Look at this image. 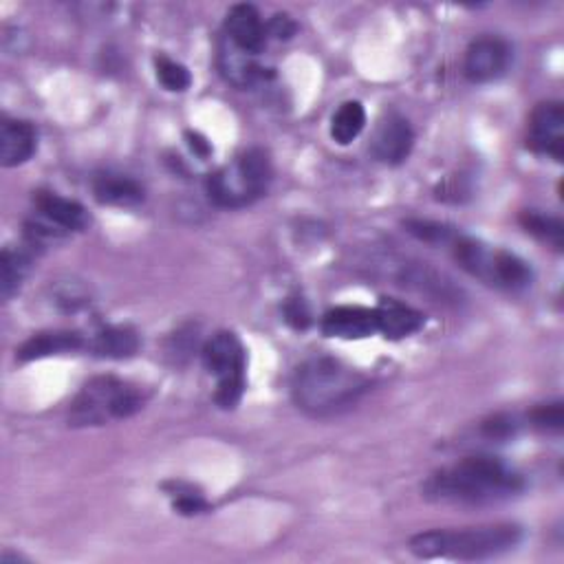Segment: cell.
Segmentation results:
<instances>
[{
	"label": "cell",
	"mask_w": 564,
	"mask_h": 564,
	"mask_svg": "<svg viewBox=\"0 0 564 564\" xmlns=\"http://www.w3.org/2000/svg\"><path fill=\"white\" fill-rule=\"evenodd\" d=\"M524 489L522 476L505 461L487 454L465 456L437 470L424 485V496L432 503L489 505L518 496Z\"/></svg>",
	"instance_id": "obj_1"
},
{
	"label": "cell",
	"mask_w": 564,
	"mask_h": 564,
	"mask_svg": "<svg viewBox=\"0 0 564 564\" xmlns=\"http://www.w3.org/2000/svg\"><path fill=\"white\" fill-rule=\"evenodd\" d=\"M369 391V375L329 356L309 358L292 377L294 404L312 417L338 415L356 406Z\"/></svg>",
	"instance_id": "obj_2"
},
{
	"label": "cell",
	"mask_w": 564,
	"mask_h": 564,
	"mask_svg": "<svg viewBox=\"0 0 564 564\" xmlns=\"http://www.w3.org/2000/svg\"><path fill=\"white\" fill-rule=\"evenodd\" d=\"M522 540L518 524H485L472 529H432L410 538V551L421 560H489L509 553Z\"/></svg>",
	"instance_id": "obj_3"
},
{
	"label": "cell",
	"mask_w": 564,
	"mask_h": 564,
	"mask_svg": "<svg viewBox=\"0 0 564 564\" xmlns=\"http://www.w3.org/2000/svg\"><path fill=\"white\" fill-rule=\"evenodd\" d=\"M146 404V395L113 375L93 377L82 386L69 408L71 428H95L137 415Z\"/></svg>",
	"instance_id": "obj_4"
},
{
	"label": "cell",
	"mask_w": 564,
	"mask_h": 564,
	"mask_svg": "<svg viewBox=\"0 0 564 564\" xmlns=\"http://www.w3.org/2000/svg\"><path fill=\"white\" fill-rule=\"evenodd\" d=\"M271 177L269 155L262 148H249L232 163L212 172L205 179V190L218 207L238 210L258 201L267 192Z\"/></svg>",
	"instance_id": "obj_5"
},
{
	"label": "cell",
	"mask_w": 564,
	"mask_h": 564,
	"mask_svg": "<svg viewBox=\"0 0 564 564\" xmlns=\"http://www.w3.org/2000/svg\"><path fill=\"white\" fill-rule=\"evenodd\" d=\"M201 356L207 373L216 377V404L223 410H234L247 388V353L242 342L232 331H218L205 342Z\"/></svg>",
	"instance_id": "obj_6"
},
{
	"label": "cell",
	"mask_w": 564,
	"mask_h": 564,
	"mask_svg": "<svg viewBox=\"0 0 564 564\" xmlns=\"http://www.w3.org/2000/svg\"><path fill=\"white\" fill-rule=\"evenodd\" d=\"M527 146L553 161L564 159V106L562 102H542L531 111Z\"/></svg>",
	"instance_id": "obj_7"
},
{
	"label": "cell",
	"mask_w": 564,
	"mask_h": 564,
	"mask_svg": "<svg viewBox=\"0 0 564 564\" xmlns=\"http://www.w3.org/2000/svg\"><path fill=\"white\" fill-rule=\"evenodd\" d=\"M511 63V47L496 36H481L465 52L463 71L474 84H487L505 76Z\"/></svg>",
	"instance_id": "obj_8"
},
{
	"label": "cell",
	"mask_w": 564,
	"mask_h": 564,
	"mask_svg": "<svg viewBox=\"0 0 564 564\" xmlns=\"http://www.w3.org/2000/svg\"><path fill=\"white\" fill-rule=\"evenodd\" d=\"M415 146V133L410 122L399 113H388L380 120L371 139V155L386 166L404 163Z\"/></svg>",
	"instance_id": "obj_9"
},
{
	"label": "cell",
	"mask_w": 564,
	"mask_h": 564,
	"mask_svg": "<svg viewBox=\"0 0 564 564\" xmlns=\"http://www.w3.org/2000/svg\"><path fill=\"white\" fill-rule=\"evenodd\" d=\"M36 216L43 218L47 225H52L63 236H69L71 232H82L89 227L91 218L82 203L65 199L49 190H38L34 194Z\"/></svg>",
	"instance_id": "obj_10"
},
{
	"label": "cell",
	"mask_w": 564,
	"mask_h": 564,
	"mask_svg": "<svg viewBox=\"0 0 564 564\" xmlns=\"http://www.w3.org/2000/svg\"><path fill=\"white\" fill-rule=\"evenodd\" d=\"M225 38L249 56H258L267 43V27L253 5H234L225 16Z\"/></svg>",
	"instance_id": "obj_11"
},
{
	"label": "cell",
	"mask_w": 564,
	"mask_h": 564,
	"mask_svg": "<svg viewBox=\"0 0 564 564\" xmlns=\"http://www.w3.org/2000/svg\"><path fill=\"white\" fill-rule=\"evenodd\" d=\"M323 334L338 340H366L377 334L375 309L336 307L323 318Z\"/></svg>",
	"instance_id": "obj_12"
},
{
	"label": "cell",
	"mask_w": 564,
	"mask_h": 564,
	"mask_svg": "<svg viewBox=\"0 0 564 564\" xmlns=\"http://www.w3.org/2000/svg\"><path fill=\"white\" fill-rule=\"evenodd\" d=\"M38 150V133L25 120L5 117L0 124V163L16 168L27 163Z\"/></svg>",
	"instance_id": "obj_13"
},
{
	"label": "cell",
	"mask_w": 564,
	"mask_h": 564,
	"mask_svg": "<svg viewBox=\"0 0 564 564\" xmlns=\"http://www.w3.org/2000/svg\"><path fill=\"white\" fill-rule=\"evenodd\" d=\"M377 334L388 340H404L426 325V316L395 298H382L375 307Z\"/></svg>",
	"instance_id": "obj_14"
},
{
	"label": "cell",
	"mask_w": 564,
	"mask_h": 564,
	"mask_svg": "<svg viewBox=\"0 0 564 564\" xmlns=\"http://www.w3.org/2000/svg\"><path fill=\"white\" fill-rule=\"evenodd\" d=\"M93 196L102 205L115 207H133L146 199V190L139 181L120 172H98L93 177Z\"/></svg>",
	"instance_id": "obj_15"
},
{
	"label": "cell",
	"mask_w": 564,
	"mask_h": 564,
	"mask_svg": "<svg viewBox=\"0 0 564 564\" xmlns=\"http://www.w3.org/2000/svg\"><path fill=\"white\" fill-rule=\"evenodd\" d=\"M89 347V340H84L78 331H43L32 336L19 351L16 358L21 362H34L52 356H63L71 351H82Z\"/></svg>",
	"instance_id": "obj_16"
},
{
	"label": "cell",
	"mask_w": 564,
	"mask_h": 564,
	"mask_svg": "<svg viewBox=\"0 0 564 564\" xmlns=\"http://www.w3.org/2000/svg\"><path fill=\"white\" fill-rule=\"evenodd\" d=\"M253 58L256 56L240 52L227 38L218 47V69H221L223 78L229 84H234L236 89H249L258 80L264 78V74H262L264 69Z\"/></svg>",
	"instance_id": "obj_17"
},
{
	"label": "cell",
	"mask_w": 564,
	"mask_h": 564,
	"mask_svg": "<svg viewBox=\"0 0 564 564\" xmlns=\"http://www.w3.org/2000/svg\"><path fill=\"white\" fill-rule=\"evenodd\" d=\"M89 351L104 360H128L139 351V336L131 327H104L89 340Z\"/></svg>",
	"instance_id": "obj_18"
},
{
	"label": "cell",
	"mask_w": 564,
	"mask_h": 564,
	"mask_svg": "<svg viewBox=\"0 0 564 564\" xmlns=\"http://www.w3.org/2000/svg\"><path fill=\"white\" fill-rule=\"evenodd\" d=\"M32 260L34 256L30 247L3 249V256H0V294H3V301H10L14 294L21 292L23 282L32 269Z\"/></svg>",
	"instance_id": "obj_19"
},
{
	"label": "cell",
	"mask_w": 564,
	"mask_h": 564,
	"mask_svg": "<svg viewBox=\"0 0 564 564\" xmlns=\"http://www.w3.org/2000/svg\"><path fill=\"white\" fill-rule=\"evenodd\" d=\"M366 126V111L360 102H345L331 120V137L336 144L347 146L360 137Z\"/></svg>",
	"instance_id": "obj_20"
},
{
	"label": "cell",
	"mask_w": 564,
	"mask_h": 564,
	"mask_svg": "<svg viewBox=\"0 0 564 564\" xmlns=\"http://www.w3.org/2000/svg\"><path fill=\"white\" fill-rule=\"evenodd\" d=\"M520 225L531 234L535 236L538 240L551 245L555 251H562V245H564V225L560 218L555 216H549V214H542V212H535V210H527L520 214Z\"/></svg>",
	"instance_id": "obj_21"
},
{
	"label": "cell",
	"mask_w": 564,
	"mask_h": 564,
	"mask_svg": "<svg viewBox=\"0 0 564 564\" xmlns=\"http://www.w3.org/2000/svg\"><path fill=\"white\" fill-rule=\"evenodd\" d=\"M155 69H157V78L163 84V89H168L172 93H183L192 84L190 71L181 63L170 60L168 56H157L155 58Z\"/></svg>",
	"instance_id": "obj_22"
},
{
	"label": "cell",
	"mask_w": 564,
	"mask_h": 564,
	"mask_svg": "<svg viewBox=\"0 0 564 564\" xmlns=\"http://www.w3.org/2000/svg\"><path fill=\"white\" fill-rule=\"evenodd\" d=\"M404 227L408 234L424 242H452L459 234L454 227L437 221H424V218H408L404 221Z\"/></svg>",
	"instance_id": "obj_23"
},
{
	"label": "cell",
	"mask_w": 564,
	"mask_h": 564,
	"mask_svg": "<svg viewBox=\"0 0 564 564\" xmlns=\"http://www.w3.org/2000/svg\"><path fill=\"white\" fill-rule=\"evenodd\" d=\"M531 426L542 430V432H562L564 428V406L562 402H549V404H540L538 408L531 410L529 415Z\"/></svg>",
	"instance_id": "obj_24"
},
{
	"label": "cell",
	"mask_w": 564,
	"mask_h": 564,
	"mask_svg": "<svg viewBox=\"0 0 564 564\" xmlns=\"http://www.w3.org/2000/svg\"><path fill=\"white\" fill-rule=\"evenodd\" d=\"M54 303L65 312H78V309L87 307L91 301H89V292L80 285V282L67 280V282H63V285H56Z\"/></svg>",
	"instance_id": "obj_25"
},
{
	"label": "cell",
	"mask_w": 564,
	"mask_h": 564,
	"mask_svg": "<svg viewBox=\"0 0 564 564\" xmlns=\"http://www.w3.org/2000/svg\"><path fill=\"white\" fill-rule=\"evenodd\" d=\"M282 314H285L287 325H292L298 331H305L312 325V312H309L305 298H301V296L287 298L285 307H282Z\"/></svg>",
	"instance_id": "obj_26"
},
{
	"label": "cell",
	"mask_w": 564,
	"mask_h": 564,
	"mask_svg": "<svg viewBox=\"0 0 564 564\" xmlns=\"http://www.w3.org/2000/svg\"><path fill=\"white\" fill-rule=\"evenodd\" d=\"M518 430V424L514 417L509 415H494L492 419H487L483 424V435L487 439H496V441H503V439H509L514 437Z\"/></svg>",
	"instance_id": "obj_27"
},
{
	"label": "cell",
	"mask_w": 564,
	"mask_h": 564,
	"mask_svg": "<svg viewBox=\"0 0 564 564\" xmlns=\"http://www.w3.org/2000/svg\"><path fill=\"white\" fill-rule=\"evenodd\" d=\"M172 496H174V509L183 516H194V514H201L207 509L205 498L192 489H181L177 485V494H172Z\"/></svg>",
	"instance_id": "obj_28"
},
{
	"label": "cell",
	"mask_w": 564,
	"mask_h": 564,
	"mask_svg": "<svg viewBox=\"0 0 564 564\" xmlns=\"http://www.w3.org/2000/svg\"><path fill=\"white\" fill-rule=\"evenodd\" d=\"M298 32V25L287 16V14H275L269 25H267V34L275 36L278 41H287Z\"/></svg>",
	"instance_id": "obj_29"
},
{
	"label": "cell",
	"mask_w": 564,
	"mask_h": 564,
	"mask_svg": "<svg viewBox=\"0 0 564 564\" xmlns=\"http://www.w3.org/2000/svg\"><path fill=\"white\" fill-rule=\"evenodd\" d=\"M188 139H190V148L199 155V157H207L212 153V146L207 144V139H203L201 135L196 133H188Z\"/></svg>",
	"instance_id": "obj_30"
}]
</instances>
